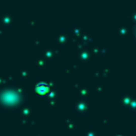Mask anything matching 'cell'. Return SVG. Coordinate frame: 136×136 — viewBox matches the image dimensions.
Segmentation results:
<instances>
[{"instance_id":"6da1fadb","label":"cell","mask_w":136,"mask_h":136,"mask_svg":"<svg viewBox=\"0 0 136 136\" xmlns=\"http://www.w3.org/2000/svg\"><path fill=\"white\" fill-rule=\"evenodd\" d=\"M37 92L39 94H45L47 92V87L46 86H43V85H39V86H37Z\"/></svg>"}]
</instances>
